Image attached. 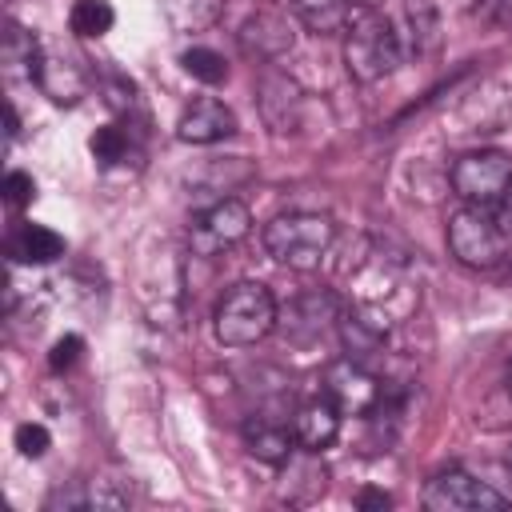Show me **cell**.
Here are the masks:
<instances>
[{
	"instance_id": "cell-6",
	"label": "cell",
	"mask_w": 512,
	"mask_h": 512,
	"mask_svg": "<svg viewBox=\"0 0 512 512\" xmlns=\"http://www.w3.org/2000/svg\"><path fill=\"white\" fill-rule=\"evenodd\" d=\"M424 504L432 512H500L508 508V496H500L464 468H448L424 488Z\"/></svg>"
},
{
	"instance_id": "cell-3",
	"label": "cell",
	"mask_w": 512,
	"mask_h": 512,
	"mask_svg": "<svg viewBox=\"0 0 512 512\" xmlns=\"http://www.w3.org/2000/svg\"><path fill=\"white\" fill-rule=\"evenodd\" d=\"M272 328H276V300L256 280L232 284L216 304V340L228 348H248L264 340Z\"/></svg>"
},
{
	"instance_id": "cell-7",
	"label": "cell",
	"mask_w": 512,
	"mask_h": 512,
	"mask_svg": "<svg viewBox=\"0 0 512 512\" xmlns=\"http://www.w3.org/2000/svg\"><path fill=\"white\" fill-rule=\"evenodd\" d=\"M252 228V212L244 200H232V196H220L212 208H204L192 224V252L196 256H216L232 244H240Z\"/></svg>"
},
{
	"instance_id": "cell-12",
	"label": "cell",
	"mask_w": 512,
	"mask_h": 512,
	"mask_svg": "<svg viewBox=\"0 0 512 512\" xmlns=\"http://www.w3.org/2000/svg\"><path fill=\"white\" fill-rule=\"evenodd\" d=\"M36 84H40V92H44L48 100H56V104H76V100L84 96V88H88L80 64H76L72 56L52 52V48H44V56H40Z\"/></svg>"
},
{
	"instance_id": "cell-9",
	"label": "cell",
	"mask_w": 512,
	"mask_h": 512,
	"mask_svg": "<svg viewBox=\"0 0 512 512\" xmlns=\"http://www.w3.org/2000/svg\"><path fill=\"white\" fill-rule=\"evenodd\" d=\"M324 396L340 408V416H360V412H372V404L380 400V388L368 376V368L348 356L324 368Z\"/></svg>"
},
{
	"instance_id": "cell-4",
	"label": "cell",
	"mask_w": 512,
	"mask_h": 512,
	"mask_svg": "<svg viewBox=\"0 0 512 512\" xmlns=\"http://www.w3.org/2000/svg\"><path fill=\"white\" fill-rule=\"evenodd\" d=\"M448 248L468 268H496L508 256V228L496 208L464 204L448 220Z\"/></svg>"
},
{
	"instance_id": "cell-24",
	"label": "cell",
	"mask_w": 512,
	"mask_h": 512,
	"mask_svg": "<svg viewBox=\"0 0 512 512\" xmlns=\"http://www.w3.org/2000/svg\"><path fill=\"white\" fill-rule=\"evenodd\" d=\"M128 132L120 128V124H104V128H96V136H92V156L104 164V168H112V164H120V160H128Z\"/></svg>"
},
{
	"instance_id": "cell-28",
	"label": "cell",
	"mask_w": 512,
	"mask_h": 512,
	"mask_svg": "<svg viewBox=\"0 0 512 512\" xmlns=\"http://www.w3.org/2000/svg\"><path fill=\"white\" fill-rule=\"evenodd\" d=\"M360 504L364 508H388V496L384 492H360Z\"/></svg>"
},
{
	"instance_id": "cell-26",
	"label": "cell",
	"mask_w": 512,
	"mask_h": 512,
	"mask_svg": "<svg viewBox=\"0 0 512 512\" xmlns=\"http://www.w3.org/2000/svg\"><path fill=\"white\" fill-rule=\"evenodd\" d=\"M32 196H36V180H32L28 172H8V176H4V200H8L12 208L32 204Z\"/></svg>"
},
{
	"instance_id": "cell-20",
	"label": "cell",
	"mask_w": 512,
	"mask_h": 512,
	"mask_svg": "<svg viewBox=\"0 0 512 512\" xmlns=\"http://www.w3.org/2000/svg\"><path fill=\"white\" fill-rule=\"evenodd\" d=\"M40 56H44V44H40L28 28L8 24V32H4V68H8L12 76H28V80H36Z\"/></svg>"
},
{
	"instance_id": "cell-15",
	"label": "cell",
	"mask_w": 512,
	"mask_h": 512,
	"mask_svg": "<svg viewBox=\"0 0 512 512\" xmlns=\"http://www.w3.org/2000/svg\"><path fill=\"white\" fill-rule=\"evenodd\" d=\"M336 436H340V408H336L328 396L308 400V404L296 412V440H300L304 448L324 452V448L336 444Z\"/></svg>"
},
{
	"instance_id": "cell-30",
	"label": "cell",
	"mask_w": 512,
	"mask_h": 512,
	"mask_svg": "<svg viewBox=\"0 0 512 512\" xmlns=\"http://www.w3.org/2000/svg\"><path fill=\"white\" fill-rule=\"evenodd\" d=\"M352 4H368V8H376V0H352Z\"/></svg>"
},
{
	"instance_id": "cell-22",
	"label": "cell",
	"mask_w": 512,
	"mask_h": 512,
	"mask_svg": "<svg viewBox=\"0 0 512 512\" xmlns=\"http://www.w3.org/2000/svg\"><path fill=\"white\" fill-rule=\"evenodd\" d=\"M112 20H116V12H112L108 0H76L72 12H68V28H72L76 36H84V40L104 36V32L112 28Z\"/></svg>"
},
{
	"instance_id": "cell-31",
	"label": "cell",
	"mask_w": 512,
	"mask_h": 512,
	"mask_svg": "<svg viewBox=\"0 0 512 512\" xmlns=\"http://www.w3.org/2000/svg\"><path fill=\"white\" fill-rule=\"evenodd\" d=\"M508 396H512V368H508Z\"/></svg>"
},
{
	"instance_id": "cell-16",
	"label": "cell",
	"mask_w": 512,
	"mask_h": 512,
	"mask_svg": "<svg viewBox=\"0 0 512 512\" xmlns=\"http://www.w3.org/2000/svg\"><path fill=\"white\" fill-rule=\"evenodd\" d=\"M400 24H404V52L408 56H428L440 44V12L432 0H404L400 4Z\"/></svg>"
},
{
	"instance_id": "cell-32",
	"label": "cell",
	"mask_w": 512,
	"mask_h": 512,
	"mask_svg": "<svg viewBox=\"0 0 512 512\" xmlns=\"http://www.w3.org/2000/svg\"><path fill=\"white\" fill-rule=\"evenodd\" d=\"M508 468H512V452H508Z\"/></svg>"
},
{
	"instance_id": "cell-19",
	"label": "cell",
	"mask_w": 512,
	"mask_h": 512,
	"mask_svg": "<svg viewBox=\"0 0 512 512\" xmlns=\"http://www.w3.org/2000/svg\"><path fill=\"white\" fill-rule=\"evenodd\" d=\"M352 8H356L352 0H292V12H296V20H300L308 32H316V36L340 32V28L348 24Z\"/></svg>"
},
{
	"instance_id": "cell-17",
	"label": "cell",
	"mask_w": 512,
	"mask_h": 512,
	"mask_svg": "<svg viewBox=\"0 0 512 512\" xmlns=\"http://www.w3.org/2000/svg\"><path fill=\"white\" fill-rule=\"evenodd\" d=\"M8 256L16 264H52L64 256V240L44 224H20L8 240Z\"/></svg>"
},
{
	"instance_id": "cell-1",
	"label": "cell",
	"mask_w": 512,
	"mask_h": 512,
	"mask_svg": "<svg viewBox=\"0 0 512 512\" xmlns=\"http://www.w3.org/2000/svg\"><path fill=\"white\" fill-rule=\"evenodd\" d=\"M348 36H344V64H348V76L360 80V84H372V80H384L400 68L404 60V40L396 32V24L368 8V4H356L352 16H348Z\"/></svg>"
},
{
	"instance_id": "cell-5",
	"label": "cell",
	"mask_w": 512,
	"mask_h": 512,
	"mask_svg": "<svg viewBox=\"0 0 512 512\" xmlns=\"http://www.w3.org/2000/svg\"><path fill=\"white\" fill-rule=\"evenodd\" d=\"M448 184L452 192L464 200V204H476V208H496L508 188H512V160L496 148H476V152H464L460 160H452L448 168Z\"/></svg>"
},
{
	"instance_id": "cell-13",
	"label": "cell",
	"mask_w": 512,
	"mask_h": 512,
	"mask_svg": "<svg viewBox=\"0 0 512 512\" xmlns=\"http://www.w3.org/2000/svg\"><path fill=\"white\" fill-rule=\"evenodd\" d=\"M300 88L288 76H264L260 80V112L272 132H292L300 124Z\"/></svg>"
},
{
	"instance_id": "cell-18",
	"label": "cell",
	"mask_w": 512,
	"mask_h": 512,
	"mask_svg": "<svg viewBox=\"0 0 512 512\" xmlns=\"http://www.w3.org/2000/svg\"><path fill=\"white\" fill-rule=\"evenodd\" d=\"M244 444H248L252 456H260V460H268V464H280V460H288V452H292L288 428L276 424V420H264V416H256V420L244 424Z\"/></svg>"
},
{
	"instance_id": "cell-14",
	"label": "cell",
	"mask_w": 512,
	"mask_h": 512,
	"mask_svg": "<svg viewBox=\"0 0 512 512\" xmlns=\"http://www.w3.org/2000/svg\"><path fill=\"white\" fill-rule=\"evenodd\" d=\"M320 452L304 448V452H288V464H284V484H280V496L292 500V504H308L324 492L328 484V472L324 464L316 460Z\"/></svg>"
},
{
	"instance_id": "cell-21",
	"label": "cell",
	"mask_w": 512,
	"mask_h": 512,
	"mask_svg": "<svg viewBox=\"0 0 512 512\" xmlns=\"http://www.w3.org/2000/svg\"><path fill=\"white\" fill-rule=\"evenodd\" d=\"M224 0H164V16L176 32H204L220 20Z\"/></svg>"
},
{
	"instance_id": "cell-33",
	"label": "cell",
	"mask_w": 512,
	"mask_h": 512,
	"mask_svg": "<svg viewBox=\"0 0 512 512\" xmlns=\"http://www.w3.org/2000/svg\"><path fill=\"white\" fill-rule=\"evenodd\" d=\"M508 4H512V0H508Z\"/></svg>"
},
{
	"instance_id": "cell-2",
	"label": "cell",
	"mask_w": 512,
	"mask_h": 512,
	"mask_svg": "<svg viewBox=\"0 0 512 512\" xmlns=\"http://www.w3.org/2000/svg\"><path fill=\"white\" fill-rule=\"evenodd\" d=\"M332 240H336V224L328 216H316V212H288L264 228L268 256L284 268H296V272L320 268L324 256L332 252Z\"/></svg>"
},
{
	"instance_id": "cell-25",
	"label": "cell",
	"mask_w": 512,
	"mask_h": 512,
	"mask_svg": "<svg viewBox=\"0 0 512 512\" xmlns=\"http://www.w3.org/2000/svg\"><path fill=\"white\" fill-rule=\"evenodd\" d=\"M48 444H52V436H48V428L44 424H20L16 428V448H20V456H28V460H36V456H44L48 452Z\"/></svg>"
},
{
	"instance_id": "cell-11",
	"label": "cell",
	"mask_w": 512,
	"mask_h": 512,
	"mask_svg": "<svg viewBox=\"0 0 512 512\" xmlns=\"http://www.w3.org/2000/svg\"><path fill=\"white\" fill-rule=\"evenodd\" d=\"M232 132H236V112L216 96L192 100L176 120V136L188 140V144H216Z\"/></svg>"
},
{
	"instance_id": "cell-23",
	"label": "cell",
	"mask_w": 512,
	"mask_h": 512,
	"mask_svg": "<svg viewBox=\"0 0 512 512\" xmlns=\"http://www.w3.org/2000/svg\"><path fill=\"white\" fill-rule=\"evenodd\" d=\"M180 64H184L188 76H196V80H204V84H220V80L228 76L224 56L212 52V48H188V52L180 56Z\"/></svg>"
},
{
	"instance_id": "cell-10",
	"label": "cell",
	"mask_w": 512,
	"mask_h": 512,
	"mask_svg": "<svg viewBox=\"0 0 512 512\" xmlns=\"http://www.w3.org/2000/svg\"><path fill=\"white\" fill-rule=\"evenodd\" d=\"M236 40H240V48H244L248 56H256V60H280L284 52H292L296 32H292V20H288L284 12L260 8V12H252V16L240 24Z\"/></svg>"
},
{
	"instance_id": "cell-29",
	"label": "cell",
	"mask_w": 512,
	"mask_h": 512,
	"mask_svg": "<svg viewBox=\"0 0 512 512\" xmlns=\"http://www.w3.org/2000/svg\"><path fill=\"white\" fill-rule=\"evenodd\" d=\"M4 120H8V140H16V132H20V116H16L12 104H4Z\"/></svg>"
},
{
	"instance_id": "cell-8",
	"label": "cell",
	"mask_w": 512,
	"mask_h": 512,
	"mask_svg": "<svg viewBox=\"0 0 512 512\" xmlns=\"http://www.w3.org/2000/svg\"><path fill=\"white\" fill-rule=\"evenodd\" d=\"M508 124H512V88L500 80L472 88L452 112V132L492 136V132H504Z\"/></svg>"
},
{
	"instance_id": "cell-27",
	"label": "cell",
	"mask_w": 512,
	"mask_h": 512,
	"mask_svg": "<svg viewBox=\"0 0 512 512\" xmlns=\"http://www.w3.org/2000/svg\"><path fill=\"white\" fill-rule=\"evenodd\" d=\"M80 352H84V340H80V336H60V340L52 344V356H48L52 372H64V368H72Z\"/></svg>"
}]
</instances>
